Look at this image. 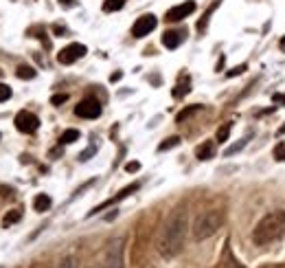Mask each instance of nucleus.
Segmentation results:
<instances>
[{"mask_svg": "<svg viewBox=\"0 0 285 268\" xmlns=\"http://www.w3.org/2000/svg\"><path fill=\"white\" fill-rule=\"evenodd\" d=\"M187 229H189V220H187V211L184 209H173L167 216L165 224L158 233V244H156L158 253L165 259H171L182 251Z\"/></svg>", "mask_w": 285, "mask_h": 268, "instance_id": "obj_1", "label": "nucleus"}, {"mask_svg": "<svg viewBox=\"0 0 285 268\" xmlns=\"http://www.w3.org/2000/svg\"><path fill=\"white\" fill-rule=\"evenodd\" d=\"M283 235H285V211L268 213L252 229V242H255V246H268L272 242H279Z\"/></svg>", "mask_w": 285, "mask_h": 268, "instance_id": "obj_2", "label": "nucleus"}, {"mask_svg": "<svg viewBox=\"0 0 285 268\" xmlns=\"http://www.w3.org/2000/svg\"><path fill=\"white\" fill-rule=\"evenodd\" d=\"M224 224V213L217 209H209L202 211L200 216L193 220V226H191V233H193L195 240H206V237L215 235Z\"/></svg>", "mask_w": 285, "mask_h": 268, "instance_id": "obj_3", "label": "nucleus"}, {"mask_svg": "<svg viewBox=\"0 0 285 268\" xmlns=\"http://www.w3.org/2000/svg\"><path fill=\"white\" fill-rule=\"evenodd\" d=\"M123 237H117L107 244L103 255V268H123Z\"/></svg>", "mask_w": 285, "mask_h": 268, "instance_id": "obj_4", "label": "nucleus"}, {"mask_svg": "<svg viewBox=\"0 0 285 268\" xmlns=\"http://www.w3.org/2000/svg\"><path fill=\"white\" fill-rule=\"evenodd\" d=\"M75 114L77 117H81V119H97L99 114H101V104L97 101V99H81L79 104H77V108H75Z\"/></svg>", "mask_w": 285, "mask_h": 268, "instance_id": "obj_5", "label": "nucleus"}, {"mask_svg": "<svg viewBox=\"0 0 285 268\" xmlns=\"http://www.w3.org/2000/svg\"><path fill=\"white\" fill-rule=\"evenodd\" d=\"M37 126H40V119L35 117L33 112H29V110H20L18 114H15V128L20 130V132H25V134H33Z\"/></svg>", "mask_w": 285, "mask_h": 268, "instance_id": "obj_6", "label": "nucleus"}, {"mask_svg": "<svg viewBox=\"0 0 285 268\" xmlns=\"http://www.w3.org/2000/svg\"><path fill=\"white\" fill-rule=\"evenodd\" d=\"M83 55H86V47H83V44H68L66 49H61L59 53H57V62L59 64H75L77 59H81Z\"/></svg>", "mask_w": 285, "mask_h": 268, "instance_id": "obj_7", "label": "nucleus"}, {"mask_svg": "<svg viewBox=\"0 0 285 268\" xmlns=\"http://www.w3.org/2000/svg\"><path fill=\"white\" fill-rule=\"evenodd\" d=\"M156 25H158L156 16H151V13H147V16H141V18L134 22L132 35H134V37H145L147 33H151L154 29H156Z\"/></svg>", "mask_w": 285, "mask_h": 268, "instance_id": "obj_8", "label": "nucleus"}, {"mask_svg": "<svg viewBox=\"0 0 285 268\" xmlns=\"http://www.w3.org/2000/svg\"><path fill=\"white\" fill-rule=\"evenodd\" d=\"M193 11H195V3H193V0H189V3H182V5L171 7V9L167 11V20L169 22H180V20H184L187 16H191Z\"/></svg>", "mask_w": 285, "mask_h": 268, "instance_id": "obj_9", "label": "nucleus"}, {"mask_svg": "<svg viewBox=\"0 0 285 268\" xmlns=\"http://www.w3.org/2000/svg\"><path fill=\"white\" fill-rule=\"evenodd\" d=\"M138 187H141V185H138V182H134V185H129V187H125V189H121V191H119V194L114 196V198H110V200H105L103 204H99V207H95V209H92V211L88 213V216H95V213H99V211H103L105 207H112V204H117V202H121L123 198H127L129 194H134V191H136Z\"/></svg>", "mask_w": 285, "mask_h": 268, "instance_id": "obj_10", "label": "nucleus"}, {"mask_svg": "<svg viewBox=\"0 0 285 268\" xmlns=\"http://www.w3.org/2000/svg\"><path fill=\"white\" fill-rule=\"evenodd\" d=\"M182 40H184V33L182 31H167L163 35V44H165L167 49H178L180 44H182Z\"/></svg>", "mask_w": 285, "mask_h": 268, "instance_id": "obj_11", "label": "nucleus"}, {"mask_svg": "<svg viewBox=\"0 0 285 268\" xmlns=\"http://www.w3.org/2000/svg\"><path fill=\"white\" fill-rule=\"evenodd\" d=\"M213 154H215V143L213 141H204L202 145L195 148V156L200 160H209V158H213Z\"/></svg>", "mask_w": 285, "mask_h": 268, "instance_id": "obj_12", "label": "nucleus"}, {"mask_svg": "<svg viewBox=\"0 0 285 268\" xmlns=\"http://www.w3.org/2000/svg\"><path fill=\"white\" fill-rule=\"evenodd\" d=\"M33 209L35 211H49L51 209V198L46 196V194H40V196H35L33 198Z\"/></svg>", "mask_w": 285, "mask_h": 268, "instance_id": "obj_13", "label": "nucleus"}, {"mask_svg": "<svg viewBox=\"0 0 285 268\" xmlns=\"http://www.w3.org/2000/svg\"><path fill=\"white\" fill-rule=\"evenodd\" d=\"M15 75H18L20 79H33L37 73H35L31 66H25V64H22V66H18V71H15Z\"/></svg>", "mask_w": 285, "mask_h": 268, "instance_id": "obj_14", "label": "nucleus"}, {"mask_svg": "<svg viewBox=\"0 0 285 268\" xmlns=\"http://www.w3.org/2000/svg\"><path fill=\"white\" fill-rule=\"evenodd\" d=\"M123 5H125V0H105L103 3V11H119V9H123Z\"/></svg>", "mask_w": 285, "mask_h": 268, "instance_id": "obj_15", "label": "nucleus"}, {"mask_svg": "<svg viewBox=\"0 0 285 268\" xmlns=\"http://www.w3.org/2000/svg\"><path fill=\"white\" fill-rule=\"evenodd\" d=\"M77 139H79V130H66V132L61 134V139H59V141L68 145V143H75Z\"/></svg>", "mask_w": 285, "mask_h": 268, "instance_id": "obj_16", "label": "nucleus"}, {"mask_svg": "<svg viewBox=\"0 0 285 268\" xmlns=\"http://www.w3.org/2000/svg\"><path fill=\"white\" fill-rule=\"evenodd\" d=\"M176 145H180V136H171V139H167V141H163L158 145V150L160 152H167V150H171V148H176Z\"/></svg>", "mask_w": 285, "mask_h": 268, "instance_id": "obj_17", "label": "nucleus"}, {"mask_svg": "<svg viewBox=\"0 0 285 268\" xmlns=\"http://www.w3.org/2000/svg\"><path fill=\"white\" fill-rule=\"evenodd\" d=\"M246 143H248V139H242V141H237L235 145H230V148L224 152V156H233V154H237V152H242L246 148Z\"/></svg>", "mask_w": 285, "mask_h": 268, "instance_id": "obj_18", "label": "nucleus"}, {"mask_svg": "<svg viewBox=\"0 0 285 268\" xmlns=\"http://www.w3.org/2000/svg\"><path fill=\"white\" fill-rule=\"evenodd\" d=\"M222 3V0H215V3L211 5V9L209 11H206V16H204V20L202 22H198V31H204V29H206V22H209V16H211V13L215 11V9H217V5Z\"/></svg>", "mask_w": 285, "mask_h": 268, "instance_id": "obj_19", "label": "nucleus"}, {"mask_svg": "<svg viewBox=\"0 0 285 268\" xmlns=\"http://www.w3.org/2000/svg\"><path fill=\"white\" fill-rule=\"evenodd\" d=\"M20 218H22V213H20V211H9V213L5 216L3 224H5V226H11V224H15V222H18Z\"/></svg>", "mask_w": 285, "mask_h": 268, "instance_id": "obj_20", "label": "nucleus"}, {"mask_svg": "<svg viewBox=\"0 0 285 268\" xmlns=\"http://www.w3.org/2000/svg\"><path fill=\"white\" fill-rule=\"evenodd\" d=\"M230 128H233L230 123H224V126H222V128L217 130V141H220V143L228 141V136H230Z\"/></svg>", "mask_w": 285, "mask_h": 268, "instance_id": "obj_21", "label": "nucleus"}, {"mask_svg": "<svg viewBox=\"0 0 285 268\" xmlns=\"http://www.w3.org/2000/svg\"><path fill=\"white\" fill-rule=\"evenodd\" d=\"M57 268H77V257H75V255L64 257V259H61V262L57 264Z\"/></svg>", "mask_w": 285, "mask_h": 268, "instance_id": "obj_22", "label": "nucleus"}, {"mask_svg": "<svg viewBox=\"0 0 285 268\" xmlns=\"http://www.w3.org/2000/svg\"><path fill=\"white\" fill-rule=\"evenodd\" d=\"M198 110H200V106H191V108H187V110H182V112L178 114V121H180V123H182L184 119H189L191 114H193V112H198Z\"/></svg>", "mask_w": 285, "mask_h": 268, "instance_id": "obj_23", "label": "nucleus"}, {"mask_svg": "<svg viewBox=\"0 0 285 268\" xmlns=\"http://www.w3.org/2000/svg\"><path fill=\"white\" fill-rule=\"evenodd\" d=\"M11 97V88L7 84H0V101H7Z\"/></svg>", "mask_w": 285, "mask_h": 268, "instance_id": "obj_24", "label": "nucleus"}, {"mask_svg": "<svg viewBox=\"0 0 285 268\" xmlns=\"http://www.w3.org/2000/svg\"><path fill=\"white\" fill-rule=\"evenodd\" d=\"M274 158L276 160H285V143H279L274 148Z\"/></svg>", "mask_w": 285, "mask_h": 268, "instance_id": "obj_25", "label": "nucleus"}, {"mask_svg": "<svg viewBox=\"0 0 285 268\" xmlns=\"http://www.w3.org/2000/svg\"><path fill=\"white\" fill-rule=\"evenodd\" d=\"M95 152H97V145H90L86 152H81V154H79V160H88L92 154H95Z\"/></svg>", "mask_w": 285, "mask_h": 268, "instance_id": "obj_26", "label": "nucleus"}, {"mask_svg": "<svg viewBox=\"0 0 285 268\" xmlns=\"http://www.w3.org/2000/svg\"><path fill=\"white\" fill-rule=\"evenodd\" d=\"M246 68H248L246 64H242V66H235L233 71H228V77H237V75H242V73L246 71Z\"/></svg>", "mask_w": 285, "mask_h": 268, "instance_id": "obj_27", "label": "nucleus"}, {"mask_svg": "<svg viewBox=\"0 0 285 268\" xmlns=\"http://www.w3.org/2000/svg\"><path fill=\"white\" fill-rule=\"evenodd\" d=\"M66 99H68V95H53V97H51V104H53V106H59V104H64Z\"/></svg>", "mask_w": 285, "mask_h": 268, "instance_id": "obj_28", "label": "nucleus"}, {"mask_svg": "<svg viewBox=\"0 0 285 268\" xmlns=\"http://www.w3.org/2000/svg\"><path fill=\"white\" fill-rule=\"evenodd\" d=\"M125 170L127 172H138V170H141V163H136V160H134V163H127Z\"/></svg>", "mask_w": 285, "mask_h": 268, "instance_id": "obj_29", "label": "nucleus"}, {"mask_svg": "<svg viewBox=\"0 0 285 268\" xmlns=\"http://www.w3.org/2000/svg\"><path fill=\"white\" fill-rule=\"evenodd\" d=\"M59 3H61V5H64V7H73V5H75V3H73V0H59Z\"/></svg>", "mask_w": 285, "mask_h": 268, "instance_id": "obj_30", "label": "nucleus"}, {"mask_svg": "<svg viewBox=\"0 0 285 268\" xmlns=\"http://www.w3.org/2000/svg\"><path fill=\"white\" fill-rule=\"evenodd\" d=\"M55 33H57V35H66V29H59V27H55Z\"/></svg>", "mask_w": 285, "mask_h": 268, "instance_id": "obj_31", "label": "nucleus"}, {"mask_svg": "<svg viewBox=\"0 0 285 268\" xmlns=\"http://www.w3.org/2000/svg\"><path fill=\"white\" fill-rule=\"evenodd\" d=\"M281 49L285 51V37H283V40H281Z\"/></svg>", "mask_w": 285, "mask_h": 268, "instance_id": "obj_32", "label": "nucleus"}, {"mask_svg": "<svg viewBox=\"0 0 285 268\" xmlns=\"http://www.w3.org/2000/svg\"><path fill=\"white\" fill-rule=\"evenodd\" d=\"M0 75H3V71H0Z\"/></svg>", "mask_w": 285, "mask_h": 268, "instance_id": "obj_33", "label": "nucleus"}]
</instances>
